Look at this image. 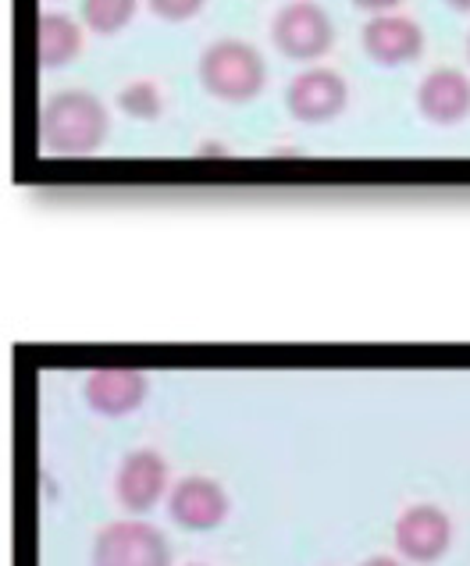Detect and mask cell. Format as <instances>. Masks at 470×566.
Instances as JSON below:
<instances>
[{
    "label": "cell",
    "instance_id": "6da1fadb",
    "mask_svg": "<svg viewBox=\"0 0 470 566\" xmlns=\"http://www.w3.org/2000/svg\"><path fill=\"white\" fill-rule=\"evenodd\" d=\"M111 115L86 90H58L40 111V143L51 157H90L104 147Z\"/></svg>",
    "mask_w": 470,
    "mask_h": 566
},
{
    "label": "cell",
    "instance_id": "7a4b0ae2",
    "mask_svg": "<svg viewBox=\"0 0 470 566\" xmlns=\"http://www.w3.org/2000/svg\"><path fill=\"white\" fill-rule=\"evenodd\" d=\"M200 86L221 104H250L268 86V64L264 54L253 43L221 36L203 46L197 61Z\"/></svg>",
    "mask_w": 470,
    "mask_h": 566
},
{
    "label": "cell",
    "instance_id": "3957f363",
    "mask_svg": "<svg viewBox=\"0 0 470 566\" xmlns=\"http://www.w3.org/2000/svg\"><path fill=\"white\" fill-rule=\"evenodd\" d=\"M271 43L282 57L311 64L335 46V25L317 0H289L271 19Z\"/></svg>",
    "mask_w": 470,
    "mask_h": 566
},
{
    "label": "cell",
    "instance_id": "277c9868",
    "mask_svg": "<svg viewBox=\"0 0 470 566\" xmlns=\"http://www.w3.org/2000/svg\"><path fill=\"white\" fill-rule=\"evenodd\" d=\"M171 548L160 527L139 516L107 521L93 538V566H168Z\"/></svg>",
    "mask_w": 470,
    "mask_h": 566
},
{
    "label": "cell",
    "instance_id": "5b68a950",
    "mask_svg": "<svg viewBox=\"0 0 470 566\" xmlns=\"http://www.w3.org/2000/svg\"><path fill=\"white\" fill-rule=\"evenodd\" d=\"M349 107V83L328 64H311L296 72L285 86V111L303 125L335 122Z\"/></svg>",
    "mask_w": 470,
    "mask_h": 566
},
{
    "label": "cell",
    "instance_id": "8992f818",
    "mask_svg": "<svg viewBox=\"0 0 470 566\" xmlns=\"http://www.w3.org/2000/svg\"><path fill=\"white\" fill-rule=\"evenodd\" d=\"M361 43L364 54L382 69H399V64H410L425 54V29L403 11L370 14L361 29Z\"/></svg>",
    "mask_w": 470,
    "mask_h": 566
},
{
    "label": "cell",
    "instance_id": "52a82bcc",
    "mask_svg": "<svg viewBox=\"0 0 470 566\" xmlns=\"http://www.w3.org/2000/svg\"><path fill=\"white\" fill-rule=\"evenodd\" d=\"M417 111L431 125H460L470 115V78L467 72L439 64L417 86Z\"/></svg>",
    "mask_w": 470,
    "mask_h": 566
},
{
    "label": "cell",
    "instance_id": "ba28073f",
    "mask_svg": "<svg viewBox=\"0 0 470 566\" xmlns=\"http://www.w3.org/2000/svg\"><path fill=\"white\" fill-rule=\"evenodd\" d=\"M168 484V463L157 449L139 446L125 452L115 474V492L128 510H147L157 503V495Z\"/></svg>",
    "mask_w": 470,
    "mask_h": 566
},
{
    "label": "cell",
    "instance_id": "9c48e42d",
    "mask_svg": "<svg viewBox=\"0 0 470 566\" xmlns=\"http://www.w3.org/2000/svg\"><path fill=\"white\" fill-rule=\"evenodd\" d=\"M396 545L410 559H435L449 545V516L435 503H410L396 516Z\"/></svg>",
    "mask_w": 470,
    "mask_h": 566
},
{
    "label": "cell",
    "instance_id": "30bf717a",
    "mask_svg": "<svg viewBox=\"0 0 470 566\" xmlns=\"http://www.w3.org/2000/svg\"><path fill=\"white\" fill-rule=\"evenodd\" d=\"M168 510L178 524L186 527H215L224 513H229V495L207 474H186L171 484Z\"/></svg>",
    "mask_w": 470,
    "mask_h": 566
},
{
    "label": "cell",
    "instance_id": "8fae6325",
    "mask_svg": "<svg viewBox=\"0 0 470 566\" xmlns=\"http://www.w3.org/2000/svg\"><path fill=\"white\" fill-rule=\"evenodd\" d=\"M147 396V375L128 364H104L86 375V399L101 413H125L136 410Z\"/></svg>",
    "mask_w": 470,
    "mask_h": 566
},
{
    "label": "cell",
    "instance_id": "7c38bea8",
    "mask_svg": "<svg viewBox=\"0 0 470 566\" xmlns=\"http://www.w3.org/2000/svg\"><path fill=\"white\" fill-rule=\"evenodd\" d=\"M83 22L64 11H43L36 22V61L43 69H64L83 54Z\"/></svg>",
    "mask_w": 470,
    "mask_h": 566
},
{
    "label": "cell",
    "instance_id": "4fadbf2b",
    "mask_svg": "<svg viewBox=\"0 0 470 566\" xmlns=\"http://www.w3.org/2000/svg\"><path fill=\"white\" fill-rule=\"evenodd\" d=\"M139 0H83L79 14H83V25L96 36H118V32L136 19Z\"/></svg>",
    "mask_w": 470,
    "mask_h": 566
},
{
    "label": "cell",
    "instance_id": "5bb4252c",
    "mask_svg": "<svg viewBox=\"0 0 470 566\" xmlns=\"http://www.w3.org/2000/svg\"><path fill=\"white\" fill-rule=\"evenodd\" d=\"M115 101L125 115L136 122H154V118H160V111H165V93H160L154 78H133V83H125L118 90Z\"/></svg>",
    "mask_w": 470,
    "mask_h": 566
},
{
    "label": "cell",
    "instance_id": "9a60e30c",
    "mask_svg": "<svg viewBox=\"0 0 470 566\" xmlns=\"http://www.w3.org/2000/svg\"><path fill=\"white\" fill-rule=\"evenodd\" d=\"M207 0H147V8L165 22H189L203 11Z\"/></svg>",
    "mask_w": 470,
    "mask_h": 566
},
{
    "label": "cell",
    "instance_id": "2e32d148",
    "mask_svg": "<svg viewBox=\"0 0 470 566\" xmlns=\"http://www.w3.org/2000/svg\"><path fill=\"white\" fill-rule=\"evenodd\" d=\"M353 8H361L364 14H388V11H396L403 0H349Z\"/></svg>",
    "mask_w": 470,
    "mask_h": 566
},
{
    "label": "cell",
    "instance_id": "e0dca14e",
    "mask_svg": "<svg viewBox=\"0 0 470 566\" xmlns=\"http://www.w3.org/2000/svg\"><path fill=\"white\" fill-rule=\"evenodd\" d=\"M200 157H210V154H215V157H229V150H224L221 147V143H200V150H197Z\"/></svg>",
    "mask_w": 470,
    "mask_h": 566
},
{
    "label": "cell",
    "instance_id": "ac0fdd59",
    "mask_svg": "<svg viewBox=\"0 0 470 566\" xmlns=\"http://www.w3.org/2000/svg\"><path fill=\"white\" fill-rule=\"evenodd\" d=\"M361 566H403L399 559H393V556H367Z\"/></svg>",
    "mask_w": 470,
    "mask_h": 566
},
{
    "label": "cell",
    "instance_id": "d6986e66",
    "mask_svg": "<svg viewBox=\"0 0 470 566\" xmlns=\"http://www.w3.org/2000/svg\"><path fill=\"white\" fill-rule=\"evenodd\" d=\"M442 4H449L452 11H470V0H442Z\"/></svg>",
    "mask_w": 470,
    "mask_h": 566
},
{
    "label": "cell",
    "instance_id": "ffe728a7",
    "mask_svg": "<svg viewBox=\"0 0 470 566\" xmlns=\"http://www.w3.org/2000/svg\"><path fill=\"white\" fill-rule=\"evenodd\" d=\"M186 566H207V563H186Z\"/></svg>",
    "mask_w": 470,
    "mask_h": 566
},
{
    "label": "cell",
    "instance_id": "44dd1931",
    "mask_svg": "<svg viewBox=\"0 0 470 566\" xmlns=\"http://www.w3.org/2000/svg\"><path fill=\"white\" fill-rule=\"evenodd\" d=\"M467 57H470V36H467Z\"/></svg>",
    "mask_w": 470,
    "mask_h": 566
}]
</instances>
